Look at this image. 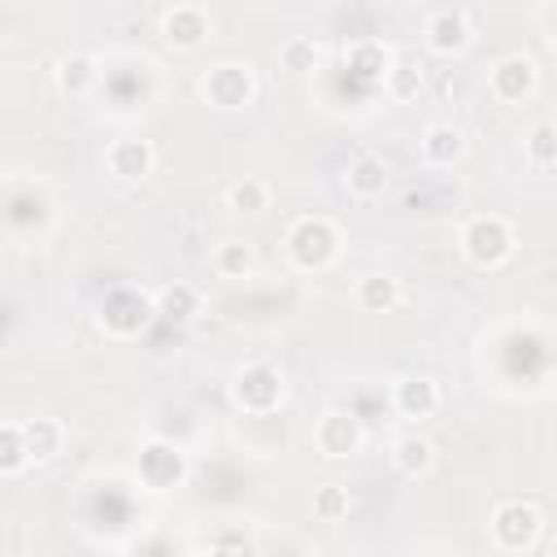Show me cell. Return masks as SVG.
Returning a JSON list of instances; mask_svg holds the SVG:
<instances>
[{"mask_svg": "<svg viewBox=\"0 0 557 557\" xmlns=\"http://www.w3.org/2000/svg\"><path fill=\"white\" fill-rule=\"evenodd\" d=\"M287 257L300 270H326L339 257V231L326 218H300L287 231Z\"/></svg>", "mask_w": 557, "mask_h": 557, "instance_id": "cell-1", "label": "cell"}, {"mask_svg": "<svg viewBox=\"0 0 557 557\" xmlns=\"http://www.w3.org/2000/svg\"><path fill=\"white\" fill-rule=\"evenodd\" d=\"M344 183H348V191H352V196L370 200V196H379V191L387 187V165H383L374 152H361V157L348 165Z\"/></svg>", "mask_w": 557, "mask_h": 557, "instance_id": "cell-17", "label": "cell"}, {"mask_svg": "<svg viewBox=\"0 0 557 557\" xmlns=\"http://www.w3.org/2000/svg\"><path fill=\"white\" fill-rule=\"evenodd\" d=\"M540 527H544V518H540V509H535L531 500H505V505H496V513H492V540H496L505 553L531 548L535 535H540Z\"/></svg>", "mask_w": 557, "mask_h": 557, "instance_id": "cell-3", "label": "cell"}, {"mask_svg": "<svg viewBox=\"0 0 557 557\" xmlns=\"http://www.w3.org/2000/svg\"><path fill=\"white\" fill-rule=\"evenodd\" d=\"M474 39V26H470V13L466 9H435L426 17V48L440 52V57H453V52H466Z\"/></svg>", "mask_w": 557, "mask_h": 557, "instance_id": "cell-9", "label": "cell"}, {"mask_svg": "<svg viewBox=\"0 0 557 557\" xmlns=\"http://www.w3.org/2000/svg\"><path fill=\"white\" fill-rule=\"evenodd\" d=\"M278 57H283V65H287V70L305 74V70H313V65H318V44H313V39H287Z\"/></svg>", "mask_w": 557, "mask_h": 557, "instance_id": "cell-26", "label": "cell"}, {"mask_svg": "<svg viewBox=\"0 0 557 557\" xmlns=\"http://www.w3.org/2000/svg\"><path fill=\"white\" fill-rule=\"evenodd\" d=\"M161 35L174 48H196L209 35V13L200 4H174V9L161 13Z\"/></svg>", "mask_w": 557, "mask_h": 557, "instance_id": "cell-12", "label": "cell"}, {"mask_svg": "<svg viewBox=\"0 0 557 557\" xmlns=\"http://www.w3.org/2000/svg\"><path fill=\"white\" fill-rule=\"evenodd\" d=\"M61 440H65V431H61V422H52V418H30V422H22V444H26V457H30V461H52V457L61 453Z\"/></svg>", "mask_w": 557, "mask_h": 557, "instance_id": "cell-15", "label": "cell"}, {"mask_svg": "<svg viewBox=\"0 0 557 557\" xmlns=\"http://www.w3.org/2000/svg\"><path fill=\"white\" fill-rule=\"evenodd\" d=\"M392 405H396V413L400 418H431L435 409H440V387H435V379H426V374H405V379H396V387H392Z\"/></svg>", "mask_w": 557, "mask_h": 557, "instance_id": "cell-11", "label": "cell"}, {"mask_svg": "<svg viewBox=\"0 0 557 557\" xmlns=\"http://www.w3.org/2000/svg\"><path fill=\"white\" fill-rule=\"evenodd\" d=\"M183 474H187V457H183L178 444H170V440H148V444L139 448V479H144L148 487H174Z\"/></svg>", "mask_w": 557, "mask_h": 557, "instance_id": "cell-8", "label": "cell"}, {"mask_svg": "<svg viewBox=\"0 0 557 557\" xmlns=\"http://www.w3.org/2000/svg\"><path fill=\"white\" fill-rule=\"evenodd\" d=\"M57 83H61V91H70V96H83V91L96 83V61H91L87 52H70V57H61V65H57Z\"/></svg>", "mask_w": 557, "mask_h": 557, "instance_id": "cell-22", "label": "cell"}, {"mask_svg": "<svg viewBox=\"0 0 557 557\" xmlns=\"http://www.w3.org/2000/svg\"><path fill=\"white\" fill-rule=\"evenodd\" d=\"M392 466H396L400 474L418 479V474H426V470L435 466V444L422 440V435H400V440L392 444Z\"/></svg>", "mask_w": 557, "mask_h": 557, "instance_id": "cell-16", "label": "cell"}, {"mask_svg": "<svg viewBox=\"0 0 557 557\" xmlns=\"http://www.w3.org/2000/svg\"><path fill=\"white\" fill-rule=\"evenodd\" d=\"M265 205H270V187L261 178H239L226 187V209L235 213H261Z\"/></svg>", "mask_w": 557, "mask_h": 557, "instance_id": "cell-23", "label": "cell"}, {"mask_svg": "<svg viewBox=\"0 0 557 557\" xmlns=\"http://www.w3.org/2000/svg\"><path fill=\"white\" fill-rule=\"evenodd\" d=\"M313 444H318L322 457H335V461L352 457L361 448V422L352 413H344V409H326L318 418V426H313Z\"/></svg>", "mask_w": 557, "mask_h": 557, "instance_id": "cell-7", "label": "cell"}, {"mask_svg": "<svg viewBox=\"0 0 557 557\" xmlns=\"http://www.w3.org/2000/svg\"><path fill=\"white\" fill-rule=\"evenodd\" d=\"M396 300H400V283L392 274H366L357 283V305L366 313H387V309H396Z\"/></svg>", "mask_w": 557, "mask_h": 557, "instance_id": "cell-18", "label": "cell"}, {"mask_svg": "<svg viewBox=\"0 0 557 557\" xmlns=\"http://www.w3.org/2000/svg\"><path fill=\"white\" fill-rule=\"evenodd\" d=\"M461 252H466L474 265L496 270V265L513 252V226H509L505 218H496V213L474 218V222L461 231Z\"/></svg>", "mask_w": 557, "mask_h": 557, "instance_id": "cell-2", "label": "cell"}, {"mask_svg": "<svg viewBox=\"0 0 557 557\" xmlns=\"http://www.w3.org/2000/svg\"><path fill=\"white\" fill-rule=\"evenodd\" d=\"M252 265H257V252H252V244H244V239H222L218 252H213V270H218L222 278H248Z\"/></svg>", "mask_w": 557, "mask_h": 557, "instance_id": "cell-19", "label": "cell"}, {"mask_svg": "<svg viewBox=\"0 0 557 557\" xmlns=\"http://www.w3.org/2000/svg\"><path fill=\"white\" fill-rule=\"evenodd\" d=\"M383 83H387V91H392L396 100H413V96L422 91V61H413V57H392Z\"/></svg>", "mask_w": 557, "mask_h": 557, "instance_id": "cell-21", "label": "cell"}, {"mask_svg": "<svg viewBox=\"0 0 557 557\" xmlns=\"http://www.w3.org/2000/svg\"><path fill=\"white\" fill-rule=\"evenodd\" d=\"M487 87H492V96L496 100H505V104H518L522 96H531L535 87H540V65L531 61V57H500L496 65H492V74H487Z\"/></svg>", "mask_w": 557, "mask_h": 557, "instance_id": "cell-4", "label": "cell"}, {"mask_svg": "<svg viewBox=\"0 0 557 557\" xmlns=\"http://www.w3.org/2000/svg\"><path fill=\"white\" fill-rule=\"evenodd\" d=\"M461 152H466V135L453 122L426 126V135H422V161L426 165H453Z\"/></svg>", "mask_w": 557, "mask_h": 557, "instance_id": "cell-13", "label": "cell"}, {"mask_svg": "<svg viewBox=\"0 0 557 557\" xmlns=\"http://www.w3.org/2000/svg\"><path fill=\"white\" fill-rule=\"evenodd\" d=\"M527 152H531L535 170H553V126H548V122H540V126L531 131V139H527Z\"/></svg>", "mask_w": 557, "mask_h": 557, "instance_id": "cell-27", "label": "cell"}, {"mask_svg": "<svg viewBox=\"0 0 557 557\" xmlns=\"http://www.w3.org/2000/svg\"><path fill=\"white\" fill-rule=\"evenodd\" d=\"M152 144L148 139H113L109 148H104V165H109V174L113 178H122V183H139V178H148L152 174Z\"/></svg>", "mask_w": 557, "mask_h": 557, "instance_id": "cell-10", "label": "cell"}, {"mask_svg": "<svg viewBox=\"0 0 557 557\" xmlns=\"http://www.w3.org/2000/svg\"><path fill=\"white\" fill-rule=\"evenodd\" d=\"M26 444H22V426L17 422H0V474H17L26 470Z\"/></svg>", "mask_w": 557, "mask_h": 557, "instance_id": "cell-24", "label": "cell"}, {"mask_svg": "<svg viewBox=\"0 0 557 557\" xmlns=\"http://www.w3.org/2000/svg\"><path fill=\"white\" fill-rule=\"evenodd\" d=\"M348 487H339V483H322L318 492H313V513L322 518V522H339V518H348Z\"/></svg>", "mask_w": 557, "mask_h": 557, "instance_id": "cell-25", "label": "cell"}, {"mask_svg": "<svg viewBox=\"0 0 557 557\" xmlns=\"http://www.w3.org/2000/svg\"><path fill=\"white\" fill-rule=\"evenodd\" d=\"M252 70L248 65H235V61H222V65H213L209 74H205V83H200V91L218 104V109H239V104H248L252 100Z\"/></svg>", "mask_w": 557, "mask_h": 557, "instance_id": "cell-5", "label": "cell"}, {"mask_svg": "<svg viewBox=\"0 0 557 557\" xmlns=\"http://www.w3.org/2000/svg\"><path fill=\"white\" fill-rule=\"evenodd\" d=\"M231 392H235V405H244L252 413H265L283 400V374L274 366H248V370H239Z\"/></svg>", "mask_w": 557, "mask_h": 557, "instance_id": "cell-6", "label": "cell"}, {"mask_svg": "<svg viewBox=\"0 0 557 557\" xmlns=\"http://www.w3.org/2000/svg\"><path fill=\"white\" fill-rule=\"evenodd\" d=\"M348 65L361 74V78H383L387 74V65H392V52L379 44V39H357L352 48H348Z\"/></svg>", "mask_w": 557, "mask_h": 557, "instance_id": "cell-20", "label": "cell"}, {"mask_svg": "<svg viewBox=\"0 0 557 557\" xmlns=\"http://www.w3.org/2000/svg\"><path fill=\"white\" fill-rule=\"evenodd\" d=\"M152 313H161L170 322H191L200 313V292L191 283H165L152 300Z\"/></svg>", "mask_w": 557, "mask_h": 557, "instance_id": "cell-14", "label": "cell"}]
</instances>
